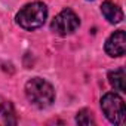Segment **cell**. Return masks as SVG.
I'll return each instance as SVG.
<instances>
[{
  "label": "cell",
  "instance_id": "obj_1",
  "mask_svg": "<svg viewBox=\"0 0 126 126\" xmlns=\"http://www.w3.org/2000/svg\"><path fill=\"white\" fill-rule=\"evenodd\" d=\"M25 95L37 108H47L55 101V89L45 79L34 77L25 83Z\"/></svg>",
  "mask_w": 126,
  "mask_h": 126
},
{
  "label": "cell",
  "instance_id": "obj_2",
  "mask_svg": "<svg viewBox=\"0 0 126 126\" xmlns=\"http://www.w3.org/2000/svg\"><path fill=\"white\" fill-rule=\"evenodd\" d=\"M47 18V8L45 3L42 2H33L25 5L16 15V24L27 30V31H33L39 27H42L45 24Z\"/></svg>",
  "mask_w": 126,
  "mask_h": 126
},
{
  "label": "cell",
  "instance_id": "obj_3",
  "mask_svg": "<svg viewBox=\"0 0 126 126\" xmlns=\"http://www.w3.org/2000/svg\"><path fill=\"white\" fill-rule=\"evenodd\" d=\"M101 108L105 117L114 125H125L126 122V107L122 99L114 92H108L101 98Z\"/></svg>",
  "mask_w": 126,
  "mask_h": 126
},
{
  "label": "cell",
  "instance_id": "obj_4",
  "mask_svg": "<svg viewBox=\"0 0 126 126\" xmlns=\"http://www.w3.org/2000/svg\"><path fill=\"white\" fill-rule=\"evenodd\" d=\"M79 25H80L79 16L71 9H64L52 19L50 30L58 36H67L74 33L79 28Z\"/></svg>",
  "mask_w": 126,
  "mask_h": 126
},
{
  "label": "cell",
  "instance_id": "obj_5",
  "mask_svg": "<svg viewBox=\"0 0 126 126\" xmlns=\"http://www.w3.org/2000/svg\"><path fill=\"white\" fill-rule=\"evenodd\" d=\"M126 50V34L123 30L114 31L105 42V52L110 56H123Z\"/></svg>",
  "mask_w": 126,
  "mask_h": 126
},
{
  "label": "cell",
  "instance_id": "obj_6",
  "mask_svg": "<svg viewBox=\"0 0 126 126\" xmlns=\"http://www.w3.org/2000/svg\"><path fill=\"white\" fill-rule=\"evenodd\" d=\"M101 12H102L104 18H105L108 22H111V24H119V22H122V19H123V12H122V9H120L114 2H111V0H105V2L102 3Z\"/></svg>",
  "mask_w": 126,
  "mask_h": 126
},
{
  "label": "cell",
  "instance_id": "obj_7",
  "mask_svg": "<svg viewBox=\"0 0 126 126\" xmlns=\"http://www.w3.org/2000/svg\"><path fill=\"white\" fill-rule=\"evenodd\" d=\"M15 123H16V116L12 102L0 96V126H8Z\"/></svg>",
  "mask_w": 126,
  "mask_h": 126
},
{
  "label": "cell",
  "instance_id": "obj_8",
  "mask_svg": "<svg viewBox=\"0 0 126 126\" xmlns=\"http://www.w3.org/2000/svg\"><path fill=\"white\" fill-rule=\"evenodd\" d=\"M108 82L116 91L126 92V73L123 68H117L114 71H110L108 73Z\"/></svg>",
  "mask_w": 126,
  "mask_h": 126
},
{
  "label": "cell",
  "instance_id": "obj_9",
  "mask_svg": "<svg viewBox=\"0 0 126 126\" xmlns=\"http://www.w3.org/2000/svg\"><path fill=\"white\" fill-rule=\"evenodd\" d=\"M76 122L79 125H83V126H89V125H94L95 120H94V116L89 110H82L77 113L76 116Z\"/></svg>",
  "mask_w": 126,
  "mask_h": 126
}]
</instances>
